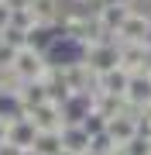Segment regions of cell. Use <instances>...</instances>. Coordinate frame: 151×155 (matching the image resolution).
<instances>
[{
	"instance_id": "6da1fadb",
	"label": "cell",
	"mask_w": 151,
	"mask_h": 155,
	"mask_svg": "<svg viewBox=\"0 0 151 155\" xmlns=\"http://www.w3.org/2000/svg\"><path fill=\"white\" fill-rule=\"evenodd\" d=\"M58 141H62V152L65 155H90V134L79 124H62Z\"/></svg>"
},
{
	"instance_id": "3957f363",
	"label": "cell",
	"mask_w": 151,
	"mask_h": 155,
	"mask_svg": "<svg viewBox=\"0 0 151 155\" xmlns=\"http://www.w3.org/2000/svg\"><path fill=\"white\" fill-rule=\"evenodd\" d=\"M21 155H34V152H21Z\"/></svg>"
},
{
	"instance_id": "7a4b0ae2",
	"label": "cell",
	"mask_w": 151,
	"mask_h": 155,
	"mask_svg": "<svg viewBox=\"0 0 151 155\" xmlns=\"http://www.w3.org/2000/svg\"><path fill=\"white\" fill-rule=\"evenodd\" d=\"M11 14H14V7L7 4V0H0V31L11 28Z\"/></svg>"
}]
</instances>
